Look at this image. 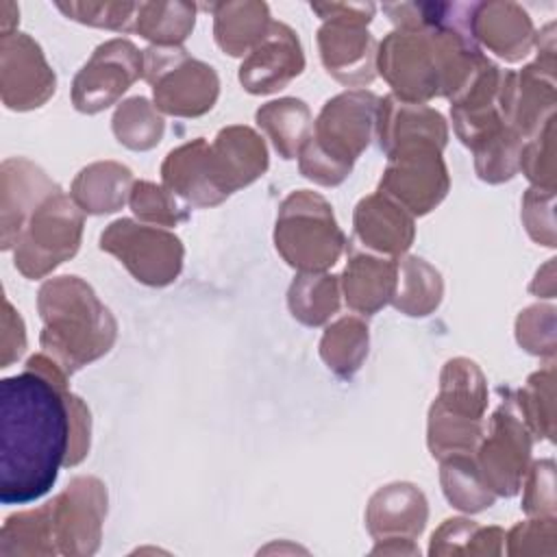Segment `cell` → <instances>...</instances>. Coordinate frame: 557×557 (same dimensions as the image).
I'll return each mask as SVG.
<instances>
[{
  "instance_id": "1",
  "label": "cell",
  "mask_w": 557,
  "mask_h": 557,
  "mask_svg": "<svg viewBox=\"0 0 557 557\" xmlns=\"http://www.w3.org/2000/svg\"><path fill=\"white\" fill-rule=\"evenodd\" d=\"M89 409L67 389V372L46 352L0 381V500L26 505L57 483L61 466L89 450Z\"/></svg>"
},
{
  "instance_id": "2",
  "label": "cell",
  "mask_w": 557,
  "mask_h": 557,
  "mask_svg": "<svg viewBox=\"0 0 557 557\" xmlns=\"http://www.w3.org/2000/svg\"><path fill=\"white\" fill-rule=\"evenodd\" d=\"M37 309L44 320L41 348L67 374L102 357L115 342V318L81 276L46 281Z\"/></svg>"
},
{
  "instance_id": "3",
  "label": "cell",
  "mask_w": 557,
  "mask_h": 557,
  "mask_svg": "<svg viewBox=\"0 0 557 557\" xmlns=\"http://www.w3.org/2000/svg\"><path fill=\"white\" fill-rule=\"evenodd\" d=\"M376 111L379 98L366 89H350L331 98L298 152L300 174L320 185H339L350 174L355 159L368 148Z\"/></svg>"
},
{
  "instance_id": "4",
  "label": "cell",
  "mask_w": 557,
  "mask_h": 557,
  "mask_svg": "<svg viewBox=\"0 0 557 557\" xmlns=\"http://www.w3.org/2000/svg\"><path fill=\"white\" fill-rule=\"evenodd\" d=\"M487 405L485 376L474 361L450 359L440 379V396L429 411V448L444 459L472 453L483 435V411Z\"/></svg>"
},
{
  "instance_id": "5",
  "label": "cell",
  "mask_w": 557,
  "mask_h": 557,
  "mask_svg": "<svg viewBox=\"0 0 557 557\" xmlns=\"http://www.w3.org/2000/svg\"><path fill=\"white\" fill-rule=\"evenodd\" d=\"M274 244L292 268L322 272L339 259L346 237L333 218L331 205L320 194L298 189L278 209Z\"/></svg>"
},
{
  "instance_id": "6",
  "label": "cell",
  "mask_w": 557,
  "mask_h": 557,
  "mask_svg": "<svg viewBox=\"0 0 557 557\" xmlns=\"http://www.w3.org/2000/svg\"><path fill=\"white\" fill-rule=\"evenodd\" d=\"M81 235L83 211L57 187L26 220L13 248V263L26 278H41L76 255Z\"/></svg>"
},
{
  "instance_id": "7",
  "label": "cell",
  "mask_w": 557,
  "mask_h": 557,
  "mask_svg": "<svg viewBox=\"0 0 557 557\" xmlns=\"http://www.w3.org/2000/svg\"><path fill=\"white\" fill-rule=\"evenodd\" d=\"M144 78L152 85L157 109L178 117L207 113L220 94L213 67L191 59L181 46L144 50Z\"/></svg>"
},
{
  "instance_id": "8",
  "label": "cell",
  "mask_w": 557,
  "mask_h": 557,
  "mask_svg": "<svg viewBox=\"0 0 557 557\" xmlns=\"http://www.w3.org/2000/svg\"><path fill=\"white\" fill-rule=\"evenodd\" d=\"M324 24L318 30L320 57L326 72L348 87L374 78V37L368 33L372 4H311Z\"/></svg>"
},
{
  "instance_id": "9",
  "label": "cell",
  "mask_w": 557,
  "mask_h": 557,
  "mask_svg": "<svg viewBox=\"0 0 557 557\" xmlns=\"http://www.w3.org/2000/svg\"><path fill=\"white\" fill-rule=\"evenodd\" d=\"M100 248L115 255L139 283L152 287L170 285L183 268L185 250L174 233L133 220L111 222L100 235Z\"/></svg>"
},
{
  "instance_id": "10",
  "label": "cell",
  "mask_w": 557,
  "mask_h": 557,
  "mask_svg": "<svg viewBox=\"0 0 557 557\" xmlns=\"http://www.w3.org/2000/svg\"><path fill=\"white\" fill-rule=\"evenodd\" d=\"M50 524L57 550L63 555H91L100 546L107 516V490L96 476H76L50 503Z\"/></svg>"
},
{
  "instance_id": "11",
  "label": "cell",
  "mask_w": 557,
  "mask_h": 557,
  "mask_svg": "<svg viewBox=\"0 0 557 557\" xmlns=\"http://www.w3.org/2000/svg\"><path fill=\"white\" fill-rule=\"evenodd\" d=\"M387 159L379 194L392 198L411 215H424L444 200L450 181L440 148L413 146Z\"/></svg>"
},
{
  "instance_id": "12",
  "label": "cell",
  "mask_w": 557,
  "mask_h": 557,
  "mask_svg": "<svg viewBox=\"0 0 557 557\" xmlns=\"http://www.w3.org/2000/svg\"><path fill=\"white\" fill-rule=\"evenodd\" d=\"M139 76L144 54L126 39L100 44L72 83V102L81 113H98L111 107Z\"/></svg>"
},
{
  "instance_id": "13",
  "label": "cell",
  "mask_w": 557,
  "mask_h": 557,
  "mask_svg": "<svg viewBox=\"0 0 557 557\" xmlns=\"http://www.w3.org/2000/svg\"><path fill=\"white\" fill-rule=\"evenodd\" d=\"M531 453V437L520 420V416L513 411V403H503L487 429V437L479 446V472L483 476V483L498 496H513L520 485L527 470Z\"/></svg>"
},
{
  "instance_id": "14",
  "label": "cell",
  "mask_w": 557,
  "mask_h": 557,
  "mask_svg": "<svg viewBox=\"0 0 557 557\" xmlns=\"http://www.w3.org/2000/svg\"><path fill=\"white\" fill-rule=\"evenodd\" d=\"M54 72L46 63V57L33 37L24 33L2 35L0 94L7 109H37L54 94Z\"/></svg>"
},
{
  "instance_id": "15",
  "label": "cell",
  "mask_w": 557,
  "mask_h": 557,
  "mask_svg": "<svg viewBox=\"0 0 557 557\" xmlns=\"http://www.w3.org/2000/svg\"><path fill=\"white\" fill-rule=\"evenodd\" d=\"M305 67V57L296 33L272 22L268 35L248 52L239 67V83L250 94H272L283 89Z\"/></svg>"
},
{
  "instance_id": "16",
  "label": "cell",
  "mask_w": 557,
  "mask_h": 557,
  "mask_svg": "<svg viewBox=\"0 0 557 557\" xmlns=\"http://www.w3.org/2000/svg\"><path fill=\"white\" fill-rule=\"evenodd\" d=\"M59 185L48 174L24 157L2 161L0 168V246L2 250L15 248V242L35 211V207Z\"/></svg>"
},
{
  "instance_id": "17",
  "label": "cell",
  "mask_w": 557,
  "mask_h": 557,
  "mask_svg": "<svg viewBox=\"0 0 557 557\" xmlns=\"http://www.w3.org/2000/svg\"><path fill=\"white\" fill-rule=\"evenodd\" d=\"M376 135L381 150L392 157L413 146H435L442 150L448 139V128L435 109L405 102L389 94L379 100Z\"/></svg>"
},
{
  "instance_id": "18",
  "label": "cell",
  "mask_w": 557,
  "mask_h": 557,
  "mask_svg": "<svg viewBox=\"0 0 557 557\" xmlns=\"http://www.w3.org/2000/svg\"><path fill=\"white\" fill-rule=\"evenodd\" d=\"M424 494L411 483H389L376 490L366 509V524L376 542L413 540L426 524Z\"/></svg>"
},
{
  "instance_id": "19",
  "label": "cell",
  "mask_w": 557,
  "mask_h": 557,
  "mask_svg": "<svg viewBox=\"0 0 557 557\" xmlns=\"http://www.w3.org/2000/svg\"><path fill=\"white\" fill-rule=\"evenodd\" d=\"M161 176L165 189L181 196L189 205L213 207L226 200V194L220 189L215 178L211 144H207L202 137L172 150L161 165Z\"/></svg>"
},
{
  "instance_id": "20",
  "label": "cell",
  "mask_w": 557,
  "mask_h": 557,
  "mask_svg": "<svg viewBox=\"0 0 557 557\" xmlns=\"http://www.w3.org/2000/svg\"><path fill=\"white\" fill-rule=\"evenodd\" d=\"M363 248L389 259L403 255L413 242V220L398 202L383 194L363 198L355 209V239Z\"/></svg>"
},
{
  "instance_id": "21",
  "label": "cell",
  "mask_w": 557,
  "mask_h": 557,
  "mask_svg": "<svg viewBox=\"0 0 557 557\" xmlns=\"http://www.w3.org/2000/svg\"><path fill=\"white\" fill-rule=\"evenodd\" d=\"M211 161L218 185L228 196L268 170V150L252 128L228 126L211 144Z\"/></svg>"
},
{
  "instance_id": "22",
  "label": "cell",
  "mask_w": 557,
  "mask_h": 557,
  "mask_svg": "<svg viewBox=\"0 0 557 557\" xmlns=\"http://www.w3.org/2000/svg\"><path fill=\"white\" fill-rule=\"evenodd\" d=\"M396 272L398 259L374 257L350 246V259L342 276L348 307L359 313H374L392 302L396 289Z\"/></svg>"
},
{
  "instance_id": "23",
  "label": "cell",
  "mask_w": 557,
  "mask_h": 557,
  "mask_svg": "<svg viewBox=\"0 0 557 557\" xmlns=\"http://www.w3.org/2000/svg\"><path fill=\"white\" fill-rule=\"evenodd\" d=\"M470 28L474 39L505 61H518L531 50V20L518 4H476Z\"/></svg>"
},
{
  "instance_id": "24",
  "label": "cell",
  "mask_w": 557,
  "mask_h": 557,
  "mask_svg": "<svg viewBox=\"0 0 557 557\" xmlns=\"http://www.w3.org/2000/svg\"><path fill=\"white\" fill-rule=\"evenodd\" d=\"M133 185V172L126 165L98 161L78 172L70 196L85 213H111L131 198Z\"/></svg>"
},
{
  "instance_id": "25",
  "label": "cell",
  "mask_w": 557,
  "mask_h": 557,
  "mask_svg": "<svg viewBox=\"0 0 557 557\" xmlns=\"http://www.w3.org/2000/svg\"><path fill=\"white\" fill-rule=\"evenodd\" d=\"M211 9L215 17V41L231 57H242L252 50L272 26L263 2H224Z\"/></svg>"
},
{
  "instance_id": "26",
  "label": "cell",
  "mask_w": 557,
  "mask_h": 557,
  "mask_svg": "<svg viewBox=\"0 0 557 557\" xmlns=\"http://www.w3.org/2000/svg\"><path fill=\"white\" fill-rule=\"evenodd\" d=\"M255 117L283 159H296L313 133L311 111L298 98L268 102L257 111Z\"/></svg>"
},
{
  "instance_id": "27",
  "label": "cell",
  "mask_w": 557,
  "mask_h": 557,
  "mask_svg": "<svg viewBox=\"0 0 557 557\" xmlns=\"http://www.w3.org/2000/svg\"><path fill=\"white\" fill-rule=\"evenodd\" d=\"M442 276L420 257L398 259L392 305L407 315H429L442 300Z\"/></svg>"
},
{
  "instance_id": "28",
  "label": "cell",
  "mask_w": 557,
  "mask_h": 557,
  "mask_svg": "<svg viewBox=\"0 0 557 557\" xmlns=\"http://www.w3.org/2000/svg\"><path fill=\"white\" fill-rule=\"evenodd\" d=\"M440 461L442 487L453 507L474 513L494 505L496 494L483 483V476L479 472L476 461L472 459V453L448 455Z\"/></svg>"
},
{
  "instance_id": "29",
  "label": "cell",
  "mask_w": 557,
  "mask_h": 557,
  "mask_svg": "<svg viewBox=\"0 0 557 557\" xmlns=\"http://www.w3.org/2000/svg\"><path fill=\"white\" fill-rule=\"evenodd\" d=\"M57 544L52 537L48 503L39 509L20 511L7 518L0 531V555H54Z\"/></svg>"
},
{
  "instance_id": "30",
  "label": "cell",
  "mask_w": 557,
  "mask_h": 557,
  "mask_svg": "<svg viewBox=\"0 0 557 557\" xmlns=\"http://www.w3.org/2000/svg\"><path fill=\"white\" fill-rule=\"evenodd\" d=\"M289 311L307 326L324 324L339 309L337 276L305 272L294 278L287 294Z\"/></svg>"
},
{
  "instance_id": "31",
  "label": "cell",
  "mask_w": 557,
  "mask_h": 557,
  "mask_svg": "<svg viewBox=\"0 0 557 557\" xmlns=\"http://www.w3.org/2000/svg\"><path fill=\"white\" fill-rule=\"evenodd\" d=\"M320 355L335 374L352 376L368 355V326L355 315L339 318L324 331Z\"/></svg>"
},
{
  "instance_id": "32",
  "label": "cell",
  "mask_w": 557,
  "mask_h": 557,
  "mask_svg": "<svg viewBox=\"0 0 557 557\" xmlns=\"http://www.w3.org/2000/svg\"><path fill=\"white\" fill-rule=\"evenodd\" d=\"M196 9L185 2H144L137 9L135 30L157 46H178L194 28Z\"/></svg>"
},
{
  "instance_id": "33",
  "label": "cell",
  "mask_w": 557,
  "mask_h": 557,
  "mask_svg": "<svg viewBox=\"0 0 557 557\" xmlns=\"http://www.w3.org/2000/svg\"><path fill=\"white\" fill-rule=\"evenodd\" d=\"M505 533L498 527H479L466 518H450L433 533L429 553L431 555H498Z\"/></svg>"
},
{
  "instance_id": "34",
  "label": "cell",
  "mask_w": 557,
  "mask_h": 557,
  "mask_svg": "<svg viewBox=\"0 0 557 557\" xmlns=\"http://www.w3.org/2000/svg\"><path fill=\"white\" fill-rule=\"evenodd\" d=\"M163 117L141 96L122 102L113 115V133L131 150H150L163 137Z\"/></svg>"
},
{
  "instance_id": "35",
  "label": "cell",
  "mask_w": 557,
  "mask_h": 557,
  "mask_svg": "<svg viewBox=\"0 0 557 557\" xmlns=\"http://www.w3.org/2000/svg\"><path fill=\"white\" fill-rule=\"evenodd\" d=\"M472 150L479 176L487 183H500L511 178L520 165L522 137L509 126H500Z\"/></svg>"
},
{
  "instance_id": "36",
  "label": "cell",
  "mask_w": 557,
  "mask_h": 557,
  "mask_svg": "<svg viewBox=\"0 0 557 557\" xmlns=\"http://www.w3.org/2000/svg\"><path fill=\"white\" fill-rule=\"evenodd\" d=\"M131 209L133 213L152 224L161 226H176L181 220L187 218V211L176 205L174 194L165 187H159L150 181H139L131 189Z\"/></svg>"
},
{
  "instance_id": "37",
  "label": "cell",
  "mask_w": 557,
  "mask_h": 557,
  "mask_svg": "<svg viewBox=\"0 0 557 557\" xmlns=\"http://www.w3.org/2000/svg\"><path fill=\"white\" fill-rule=\"evenodd\" d=\"M67 17L83 22V24H91V26H100V28H113V30H133L135 28V20H137V9L139 4H115V2H59L57 4Z\"/></svg>"
},
{
  "instance_id": "38",
  "label": "cell",
  "mask_w": 557,
  "mask_h": 557,
  "mask_svg": "<svg viewBox=\"0 0 557 557\" xmlns=\"http://www.w3.org/2000/svg\"><path fill=\"white\" fill-rule=\"evenodd\" d=\"M26 348V335L22 318L13 311L11 302L4 300V315H2V361L0 368H7L13 359H17Z\"/></svg>"
},
{
  "instance_id": "39",
  "label": "cell",
  "mask_w": 557,
  "mask_h": 557,
  "mask_svg": "<svg viewBox=\"0 0 557 557\" xmlns=\"http://www.w3.org/2000/svg\"><path fill=\"white\" fill-rule=\"evenodd\" d=\"M374 555L379 553H400V555H418V546L413 544V540H383V544L372 548Z\"/></svg>"
}]
</instances>
